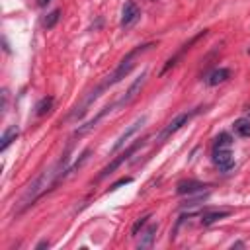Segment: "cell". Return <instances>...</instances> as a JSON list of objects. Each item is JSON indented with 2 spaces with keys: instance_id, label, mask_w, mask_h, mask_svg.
Wrapping results in <instances>:
<instances>
[{
  "instance_id": "1",
  "label": "cell",
  "mask_w": 250,
  "mask_h": 250,
  "mask_svg": "<svg viewBox=\"0 0 250 250\" xmlns=\"http://www.w3.org/2000/svg\"><path fill=\"white\" fill-rule=\"evenodd\" d=\"M153 45H155V43H143V45H137L135 49H131V51H129V53H127V55H125V57L119 61L118 69H116V71H114V73H112V74H110V76H108V78H106L102 84H100L96 90H92V92L86 96V100H84V102H82V104H80V106H78V108H76V110L71 114V118H73V119H76V118H82V116L86 114L88 106L94 102V100H96L100 94H102L106 88H110V86H114V84L121 82V80H123V78H125V76L131 73V69L135 67V61H137V57H139V55H143L145 51H148V49H151Z\"/></svg>"
},
{
  "instance_id": "2",
  "label": "cell",
  "mask_w": 250,
  "mask_h": 250,
  "mask_svg": "<svg viewBox=\"0 0 250 250\" xmlns=\"http://www.w3.org/2000/svg\"><path fill=\"white\" fill-rule=\"evenodd\" d=\"M145 143H147V137H143V139H137L133 145H129V147L125 148L123 153H119V155H118V157H116V159H114V161H112V162H110V164H108V166H106L102 172H100L98 180H104V178H108L112 172H116V170H118V168H119V166L125 162V161H129V157H131V155H135V153L139 151L141 147H145Z\"/></svg>"
},
{
  "instance_id": "3",
  "label": "cell",
  "mask_w": 250,
  "mask_h": 250,
  "mask_svg": "<svg viewBox=\"0 0 250 250\" xmlns=\"http://www.w3.org/2000/svg\"><path fill=\"white\" fill-rule=\"evenodd\" d=\"M199 114V110H191V112H184V114H178L164 129H162V133L159 135V141H164V139H168L170 135H174V133H178L184 125H188V121L193 118V116H197Z\"/></svg>"
},
{
  "instance_id": "4",
  "label": "cell",
  "mask_w": 250,
  "mask_h": 250,
  "mask_svg": "<svg viewBox=\"0 0 250 250\" xmlns=\"http://www.w3.org/2000/svg\"><path fill=\"white\" fill-rule=\"evenodd\" d=\"M207 188H209V184H204L199 180H182V182H178L176 191H178V195H193V193H202Z\"/></svg>"
},
{
  "instance_id": "5",
  "label": "cell",
  "mask_w": 250,
  "mask_h": 250,
  "mask_svg": "<svg viewBox=\"0 0 250 250\" xmlns=\"http://www.w3.org/2000/svg\"><path fill=\"white\" fill-rule=\"evenodd\" d=\"M145 121H147V118H145V116H143V118H139L137 121H133V123H131V125H129V127H127V129H125V131L119 135V139H118V141L114 143V147H112V155H116V153L119 151V148H123V147H125L127 139H129L131 135H135V133L141 129V125H143Z\"/></svg>"
},
{
  "instance_id": "6",
  "label": "cell",
  "mask_w": 250,
  "mask_h": 250,
  "mask_svg": "<svg viewBox=\"0 0 250 250\" xmlns=\"http://www.w3.org/2000/svg\"><path fill=\"white\" fill-rule=\"evenodd\" d=\"M139 18H141V10H139L137 2L127 0L123 6V12H121V28H131Z\"/></svg>"
},
{
  "instance_id": "7",
  "label": "cell",
  "mask_w": 250,
  "mask_h": 250,
  "mask_svg": "<svg viewBox=\"0 0 250 250\" xmlns=\"http://www.w3.org/2000/svg\"><path fill=\"white\" fill-rule=\"evenodd\" d=\"M213 162H215L223 172H229V170L233 168V164H235L231 148H213Z\"/></svg>"
},
{
  "instance_id": "8",
  "label": "cell",
  "mask_w": 250,
  "mask_h": 250,
  "mask_svg": "<svg viewBox=\"0 0 250 250\" xmlns=\"http://www.w3.org/2000/svg\"><path fill=\"white\" fill-rule=\"evenodd\" d=\"M145 78H147V73H141V76H137V78H135V82H133V84L129 86V90L125 92V96H123V98L119 100V102H118L116 106H125V104H129L131 100H133V98H135V96L139 94L141 86L145 84Z\"/></svg>"
},
{
  "instance_id": "9",
  "label": "cell",
  "mask_w": 250,
  "mask_h": 250,
  "mask_svg": "<svg viewBox=\"0 0 250 250\" xmlns=\"http://www.w3.org/2000/svg\"><path fill=\"white\" fill-rule=\"evenodd\" d=\"M157 231H159V225L157 223H151L141 235V240H139V248L145 250V248H151L155 244V238H157Z\"/></svg>"
},
{
  "instance_id": "10",
  "label": "cell",
  "mask_w": 250,
  "mask_h": 250,
  "mask_svg": "<svg viewBox=\"0 0 250 250\" xmlns=\"http://www.w3.org/2000/svg\"><path fill=\"white\" fill-rule=\"evenodd\" d=\"M112 108H114V106H106V108H104L102 112H100L98 116H94V118H92V119H90L88 123H84V125H80V127H78V129L74 131V137H82V135H86L88 131H92V129H94V127L98 125V121H100V119H102L104 116H108V114L112 112Z\"/></svg>"
},
{
  "instance_id": "11",
  "label": "cell",
  "mask_w": 250,
  "mask_h": 250,
  "mask_svg": "<svg viewBox=\"0 0 250 250\" xmlns=\"http://www.w3.org/2000/svg\"><path fill=\"white\" fill-rule=\"evenodd\" d=\"M231 78V71L229 69H215L207 78H206V84L207 86H217V84H223Z\"/></svg>"
},
{
  "instance_id": "12",
  "label": "cell",
  "mask_w": 250,
  "mask_h": 250,
  "mask_svg": "<svg viewBox=\"0 0 250 250\" xmlns=\"http://www.w3.org/2000/svg\"><path fill=\"white\" fill-rule=\"evenodd\" d=\"M229 215H231V211H229V209H219V211H206V213H202V225L209 227V225H213V223H217V221H221V219H227Z\"/></svg>"
},
{
  "instance_id": "13",
  "label": "cell",
  "mask_w": 250,
  "mask_h": 250,
  "mask_svg": "<svg viewBox=\"0 0 250 250\" xmlns=\"http://www.w3.org/2000/svg\"><path fill=\"white\" fill-rule=\"evenodd\" d=\"M20 135V129L16 127V125H10L6 131H4V135H2V139H0V151H6V148L16 141V137Z\"/></svg>"
},
{
  "instance_id": "14",
  "label": "cell",
  "mask_w": 250,
  "mask_h": 250,
  "mask_svg": "<svg viewBox=\"0 0 250 250\" xmlns=\"http://www.w3.org/2000/svg\"><path fill=\"white\" fill-rule=\"evenodd\" d=\"M51 108H53V98L51 96H45V98H41L39 102H37V106H35V116H45V114H49L51 112Z\"/></svg>"
},
{
  "instance_id": "15",
  "label": "cell",
  "mask_w": 250,
  "mask_h": 250,
  "mask_svg": "<svg viewBox=\"0 0 250 250\" xmlns=\"http://www.w3.org/2000/svg\"><path fill=\"white\" fill-rule=\"evenodd\" d=\"M207 197H209V193H199L197 197H190V195H188L186 202L180 204V209H191V207H195V206H199V204H204Z\"/></svg>"
},
{
  "instance_id": "16",
  "label": "cell",
  "mask_w": 250,
  "mask_h": 250,
  "mask_svg": "<svg viewBox=\"0 0 250 250\" xmlns=\"http://www.w3.org/2000/svg\"><path fill=\"white\" fill-rule=\"evenodd\" d=\"M233 129L238 137H250V121L248 119H236L233 123Z\"/></svg>"
},
{
  "instance_id": "17",
  "label": "cell",
  "mask_w": 250,
  "mask_h": 250,
  "mask_svg": "<svg viewBox=\"0 0 250 250\" xmlns=\"http://www.w3.org/2000/svg\"><path fill=\"white\" fill-rule=\"evenodd\" d=\"M233 145V137L229 133H219L215 137V143H213V148H231Z\"/></svg>"
},
{
  "instance_id": "18",
  "label": "cell",
  "mask_w": 250,
  "mask_h": 250,
  "mask_svg": "<svg viewBox=\"0 0 250 250\" xmlns=\"http://www.w3.org/2000/svg\"><path fill=\"white\" fill-rule=\"evenodd\" d=\"M59 20H61V10H53V12H49V14H47V18H45L43 26H45L47 29H53V28L59 24Z\"/></svg>"
},
{
  "instance_id": "19",
  "label": "cell",
  "mask_w": 250,
  "mask_h": 250,
  "mask_svg": "<svg viewBox=\"0 0 250 250\" xmlns=\"http://www.w3.org/2000/svg\"><path fill=\"white\" fill-rule=\"evenodd\" d=\"M148 219H151V215H143L141 219H137V221H135V225H133V229H131V235H133V236H137V235H139V231L148 223Z\"/></svg>"
},
{
  "instance_id": "20",
  "label": "cell",
  "mask_w": 250,
  "mask_h": 250,
  "mask_svg": "<svg viewBox=\"0 0 250 250\" xmlns=\"http://www.w3.org/2000/svg\"><path fill=\"white\" fill-rule=\"evenodd\" d=\"M131 182H133V178H121V180H118L116 184H112V188H110V190L114 191V190H118V188L125 186V184H131Z\"/></svg>"
},
{
  "instance_id": "21",
  "label": "cell",
  "mask_w": 250,
  "mask_h": 250,
  "mask_svg": "<svg viewBox=\"0 0 250 250\" xmlns=\"http://www.w3.org/2000/svg\"><path fill=\"white\" fill-rule=\"evenodd\" d=\"M47 246H49V240H41V242H37V246H35V248L39 250V248H47Z\"/></svg>"
},
{
  "instance_id": "22",
  "label": "cell",
  "mask_w": 250,
  "mask_h": 250,
  "mask_svg": "<svg viewBox=\"0 0 250 250\" xmlns=\"http://www.w3.org/2000/svg\"><path fill=\"white\" fill-rule=\"evenodd\" d=\"M49 2H51V0H37V6H41V8H43V6H47Z\"/></svg>"
}]
</instances>
